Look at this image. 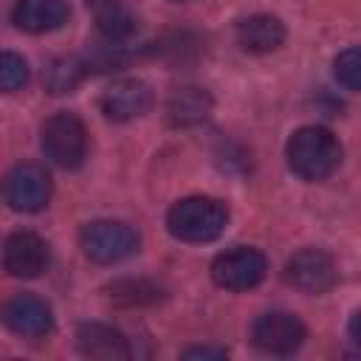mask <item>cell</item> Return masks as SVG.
<instances>
[{
    "label": "cell",
    "mask_w": 361,
    "mask_h": 361,
    "mask_svg": "<svg viewBox=\"0 0 361 361\" xmlns=\"http://www.w3.org/2000/svg\"><path fill=\"white\" fill-rule=\"evenodd\" d=\"M3 265L17 279H37L48 268V245L34 231H14L3 245Z\"/></svg>",
    "instance_id": "30bf717a"
},
{
    "label": "cell",
    "mask_w": 361,
    "mask_h": 361,
    "mask_svg": "<svg viewBox=\"0 0 361 361\" xmlns=\"http://www.w3.org/2000/svg\"><path fill=\"white\" fill-rule=\"evenodd\" d=\"M209 110H212V99L200 87H180L172 93V99L166 104L169 121L178 127H189V124L203 121L209 116Z\"/></svg>",
    "instance_id": "2e32d148"
},
{
    "label": "cell",
    "mask_w": 361,
    "mask_h": 361,
    "mask_svg": "<svg viewBox=\"0 0 361 361\" xmlns=\"http://www.w3.org/2000/svg\"><path fill=\"white\" fill-rule=\"evenodd\" d=\"M285 158L293 175H299L302 180H324L341 164V144L330 130L307 124L288 138Z\"/></svg>",
    "instance_id": "6da1fadb"
},
{
    "label": "cell",
    "mask_w": 361,
    "mask_h": 361,
    "mask_svg": "<svg viewBox=\"0 0 361 361\" xmlns=\"http://www.w3.org/2000/svg\"><path fill=\"white\" fill-rule=\"evenodd\" d=\"M336 79L347 87V90H358L361 87V56H358V48H347L336 56Z\"/></svg>",
    "instance_id": "ffe728a7"
},
{
    "label": "cell",
    "mask_w": 361,
    "mask_h": 361,
    "mask_svg": "<svg viewBox=\"0 0 361 361\" xmlns=\"http://www.w3.org/2000/svg\"><path fill=\"white\" fill-rule=\"evenodd\" d=\"M3 197L14 212L34 214L51 197V175L39 164H17L3 180Z\"/></svg>",
    "instance_id": "8992f818"
},
{
    "label": "cell",
    "mask_w": 361,
    "mask_h": 361,
    "mask_svg": "<svg viewBox=\"0 0 361 361\" xmlns=\"http://www.w3.org/2000/svg\"><path fill=\"white\" fill-rule=\"evenodd\" d=\"M76 344H79V353L87 355V358L118 361V358H130V355H133L127 338H124L116 327L99 324V322L79 324V330H76Z\"/></svg>",
    "instance_id": "4fadbf2b"
},
{
    "label": "cell",
    "mask_w": 361,
    "mask_h": 361,
    "mask_svg": "<svg viewBox=\"0 0 361 361\" xmlns=\"http://www.w3.org/2000/svg\"><path fill=\"white\" fill-rule=\"evenodd\" d=\"M93 14H96V25L107 42H124L138 28V20L124 0H96Z\"/></svg>",
    "instance_id": "9a60e30c"
},
{
    "label": "cell",
    "mask_w": 361,
    "mask_h": 361,
    "mask_svg": "<svg viewBox=\"0 0 361 361\" xmlns=\"http://www.w3.org/2000/svg\"><path fill=\"white\" fill-rule=\"evenodd\" d=\"M82 76H85V65L79 59H59V62H54L48 82H51L54 93H71Z\"/></svg>",
    "instance_id": "d6986e66"
},
{
    "label": "cell",
    "mask_w": 361,
    "mask_h": 361,
    "mask_svg": "<svg viewBox=\"0 0 361 361\" xmlns=\"http://www.w3.org/2000/svg\"><path fill=\"white\" fill-rule=\"evenodd\" d=\"M82 251L99 265H113L138 251V234L121 220H93L79 234Z\"/></svg>",
    "instance_id": "277c9868"
},
{
    "label": "cell",
    "mask_w": 361,
    "mask_h": 361,
    "mask_svg": "<svg viewBox=\"0 0 361 361\" xmlns=\"http://www.w3.org/2000/svg\"><path fill=\"white\" fill-rule=\"evenodd\" d=\"M228 226V209L217 197L192 195L166 212V228L180 243H212Z\"/></svg>",
    "instance_id": "7a4b0ae2"
},
{
    "label": "cell",
    "mask_w": 361,
    "mask_h": 361,
    "mask_svg": "<svg viewBox=\"0 0 361 361\" xmlns=\"http://www.w3.org/2000/svg\"><path fill=\"white\" fill-rule=\"evenodd\" d=\"M183 358H226V350H220V347H189V350H183Z\"/></svg>",
    "instance_id": "44dd1931"
},
{
    "label": "cell",
    "mask_w": 361,
    "mask_h": 361,
    "mask_svg": "<svg viewBox=\"0 0 361 361\" xmlns=\"http://www.w3.org/2000/svg\"><path fill=\"white\" fill-rule=\"evenodd\" d=\"M42 152L62 169H76L87 158V130L73 113H54L42 124Z\"/></svg>",
    "instance_id": "3957f363"
},
{
    "label": "cell",
    "mask_w": 361,
    "mask_h": 361,
    "mask_svg": "<svg viewBox=\"0 0 361 361\" xmlns=\"http://www.w3.org/2000/svg\"><path fill=\"white\" fill-rule=\"evenodd\" d=\"M237 42L251 54H271L285 42V25L274 14H251L237 25Z\"/></svg>",
    "instance_id": "5bb4252c"
},
{
    "label": "cell",
    "mask_w": 361,
    "mask_h": 361,
    "mask_svg": "<svg viewBox=\"0 0 361 361\" xmlns=\"http://www.w3.org/2000/svg\"><path fill=\"white\" fill-rule=\"evenodd\" d=\"M152 107V90L141 79H116L102 93V113L110 121H133Z\"/></svg>",
    "instance_id": "8fae6325"
},
{
    "label": "cell",
    "mask_w": 361,
    "mask_h": 361,
    "mask_svg": "<svg viewBox=\"0 0 361 361\" xmlns=\"http://www.w3.org/2000/svg\"><path fill=\"white\" fill-rule=\"evenodd\" d=\"M268 262L257 248L240 245L231 251H223L212 262V279L226 290H248L257 288L265 279Z\"/></svg>",
    "instance_id": "5b68a950"
},
{
    "label": "cell",
    "mask_w": 361,
    "mask_h": 361,
    "mask_svg": "<svg viewBox=\"0 0 361 361\" xmlns=\"http://www.w3.org/2000/svg\"><path fill=\"white\" fill-rule=\"evenodd\" d=\"M110 296L118 305H152L161 296V290L147 279H121L110 285Z\"/></svg>",
    "instance_id": "e0dca14e"
},
{
    "label": "cell",
    "mask_w": 361,
    "mask_h": 361,
    "mask_svg": "<svg viewBox=\"0 0 361 361\" xmlns=\"http://www.w3.org/2000/svg\"><path fill=\"white\" fill-rule=\"evenodd\" d=\"M358 316L361 313H353V319H350V341L353 344H361V338H358Z\"/></svg>",
    "instance_id": "7402d4cb"
},
{
    "label": "cell",
    "mask_w": 361,
    "mask_h": 361,
    "mask_svg": "<svg viewBox=\"0 0 361 361\" xmlns=\"http://www.w3.org/2000/svg\"><path fill=\"white\" fill-rule=\"evenodd\" d=\"M285 279L302 290V293H324L336 285L338 271L336 262L327 251L322 248H302L299 254H293L285 265Z\"/></svg>",
    "instance_id": "52a82bcc"
},
{
    "label": "cell",
    "mask_w": 361,
    "mask_h": 361,
    "mask_svg": "<svg viewBox=\"0 0 361 361\" xmlns=\"http://www.w3.org/2000/svg\"><path fill=\"white\" fill-rule=\"evenodd\" d=\"M28 82V65L14 51H0V93H14Z\"/></svg>",
    "instance_id": "ac0fdd59"
},
{
    "label": "cell",
    "mask_w": 361,
    "mask_h": 361,
    "mask_svg": "<svg viewBox=\"0 0 361 361\" xmlns=\"http://www.w3.org/2000/svg\"><path fill=\"white\" fill-rule=\"evenodd\" d=\"M251 338L268 355H290L305 341V324L293 313H262L251 327Z\"/></svg>",
    "instance_id": "ba28073f"
},
{
    "label": "cell",
    "mask_w": 361,
    "mask_h": 361,
    "mask_svg": "<svg viewBox=\"0 0 361 361\" xmlns=\"http://www.w3.org/2000/svg\"><path fill=\"white\" fill-rule=\"evenodd\" d=\"M71 17L68 0H17L11 8V20L20 31L45 34L62 28Z\"/></svg>",
    "instance_id": "7c38bea8"
},
{
    "label": "cell",
    "mask_w": 361,
    "mask_h": 361,
    "mask_svg": "<svg viewBox=\"0 0 361 361\" xmlns=\"http://www.w3.org/2000/svg\"><path fill=\"white\" fill-rule=\"evenodd\" d=\"M0 319L3 324L25 338H42L54 330V313L45 299L34 293H17L0 305Z\"/></svg>",
    "instance_id": "9c48e42d"
}]
</instances>
